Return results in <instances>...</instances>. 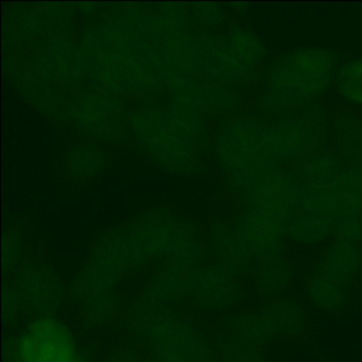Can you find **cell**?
Listing matches in <instances>:
<instances>
[{
  "instance_id": "6da1fadb",
  "label": "cell",
  "mask_w": 362,
  "mask_h": 362,
  "mask_svg": "<svg viewBox=\"0 0 362 362\" xmlns=\"http://www.w3.org/2000/svg\"><path fill=\"white\" fill-rule=\"evenodd\" d=\"M337 54L325 48H300L283 54L269 69L268 105L290 110L321 96L336 73Z\"/></svg>"
},
{
  "instance_id": "7a4b0ae2",
  "label": "cell",
  "mask_w": 362,
  "mask_h": 362,
  "mask_svg": "<svg viewBox=\"0 0 362 362\" xmlns=\"http://www.w3.org/2000/svg\"><path fill=\"white\" fill-rule=\"evenodd\" d=\"M328 122L319 105L286 110L272 124H269V139L273 153L279 160L309 156L325 143Z\"/></svg>"
},
{
  "instance_id": "3957f363",
  "label": "cell",
  "mask_w": 362,
  "mask_h": 362,
  "mask_svg": "<svg viewBox=\"0 0 362 362\" xmlns=\"http://www.w3.org/2000/svg\"><path fill=\"white\" fill-rule=\"evenodd\" d=\"M245 223L243 243L250 256L262 260L281 255V240L287 234V224L258 209L250 213Z\"/></svg>"
},
{
  "instance_id": "277c9868",
  "label": "cell",
  "mask_w": 362,
  "mask_h": 362,
  "mask_svg": "<svg viewBox=\"0 0 362 362\" xmlns=\"http://www.w3.org/2000/svg\"><path fill=\"white\" fill-rule=\"evenodd\" d=\"M256 209L267 211L289 223L298 206V187L286 173L275 170L256 187Z\"/></svg>"
},
{
  "instance_id": "5b68a950",
  "label": "cell",
  "mask_w": 362,
  "mask_h": 362,
  "mask_svg": "<svg viewBox=\"0 0 362 362\" xmlns=\"http://www.w3.org/2000/svg\"><path fill=\"white\" fill-rule=\"evenodd\" d=\"M361 262L362 252L357 243L337 241L320 256L315 271L347 289Z\"/></svg>"
},
{
  "instance_id": "8992f818",
  "label": "cell",
  "mask_w": 362,
  "mask_h": 362,
  "mask_svg": "<svg viewBox=\"0 0 362 362\" xmlns=\"http://www.w3.org/2000/svg\"><path fill=\"white\" fill-rule=\"evenodd\" d=\"M337 156L351 168L362 167V122L349 112H342L334 122Z\"/></svg>"
},
{
  "instance_id": "52a82bcc",
  "label": "cell",
  "mask_w": 362,
  "mask_h": 362,
  "mask_svg": "<svg viewBox=\"0 0 362 362\" xmlns=\"http://www.w3.org/2000/svg\"><path fill=\"white\" fill-rule=\"evenodd\" d=\"M260 311L274 326L279 338H300L306 334V313L302 305L292 298L266 302Z\"/></svg>"
},
{
  "instance_id": "ba28073f",
  "label": "cell",
  "mask_w": 362,
  "mask_h": 362,
  "mask_svg": "<svg viewBox=\"0 0 362 362\" xmlns=\"http://www.w3.org/2000/svg\"><path fill=\"white\" fill-rule=\"evenodd\" d=\"M293 275L291 264L281 255L259 260L255 267L258 292L264 296H275L290 285Z\"/></svg>"
},
{
  "instance_id": "9c48e42d",
  "label": "cell",
  "mask_w": 362,
  "mask_h": 362,
  "mask_svg": "<svg viewBox=\"0 0 362 362\" xmlns=\"http://www.w3.org/2000/svg\"><path fill=\"white\" fill-rule=\"evenodd\" d=\"M305 287L309 300L320 310L338 313L346 304V288L334 283L317 271L307 277Z\"/></svg>"
},
{
  "instance_id": "30bf717a",
  "label": "cell",
  "mask_w": 362,
  "mask_h": 362,
  "mask_svg": "<svg viewBox=\"0 0 362 362\" xmlns=\"http://www.w3.org/2000/svg\"><path fill=\"white\" fill-rule=\"evenodd\" d=\"M334 230V220L313 214H296L287 226V235L304 245H313L324 240Z\"/></svg>"
},
{
  "instance_id": "8fae6325",
  "label": "cell",
  "mask_w": 362,
  "mask_h": 362,
  "mask_svg": "<svg viewBox=\"0 0 362 362\" xmlns=\"http://www.w3.org/2000/svg\"><path fill=\"white\" fill-rule=\"evenodd\" d=\"M233 330L240 340L258 347H266L279 338L276 329L262 311L245 313L235 319Z\"/></svg>"
},
{
  "instance_id": "7c38bea8",
  "label": "cell",
  "mask_w": 362,
  "mask_h": 362,
  "mask_svg": "<svg viewBox=\"0 0 362 362\" xmlns=\"http://www.w3.org/2000/svg\"><path fill=\"white\" fill-rule=\"evenodd\" d=\"M340 162V158L332 154L309 156L303 169L304 185L317 187H330L334 185L345 171Z\"/></svg>"
},
{
  "instance_id": "4fadbf2b",
  "label": "cell",
  "mask_w": 362,
  "mask_h": 362,
  "mask_svg": "<svg viewBox=\"0 0 362 362\" xmlns=\"http://www.w3.org/2000/svg\"><path fill=\"white\" fill-rule=\"evenodd\" d=\"M337 88L349 103L362 105V59L349 61L337 75Z\"/></svg>"
},
{
  "instance_id": "5bb4252c",
  "label": "cell",
  "mask_w": 362,
  "mask_h": 362,
  "mask_svg": "<svg viewBox=\"0 0 362 362\" xmlns=\"http://www.w3.org/2000/svg\"><path fill=\"white\" fill-rule=\"evenodd\" d=\"M228 362H266V358L260 347L239 339L228 347Z\"/></svg>"
},
{
  "instance_id": "9a60e30c",
  "label": "cell",
  "mask_w": 362,
  "mask_h": 362,
  "mask_svg": "<svg viewBox=\"0 0 362 362\" xmlns=\"http://www.w3.org/2000/svg\"><path fill=\"white\" fill-rule=\"evenodd\" d=\"M338 241L357 243L362 239V217H346L334 221Z\"/></svg>"
},
{
  "instance_id": "2e32d148",
  "label": "cell",
  "mask_w": 362,
  "mask_h": 362,
  "mask_svg": "<svg viewBox=\"0 0 362 362\" xmlns=\"http://www.w3.org/2000/svg\"><path fill=\"white\" fill-rule=\"evenodd\" d=\"M238 50L245 61L250 64H257L264 56V47L262 42L249 33H241L239 35Z\"/></svg>"
}]
</instances>
